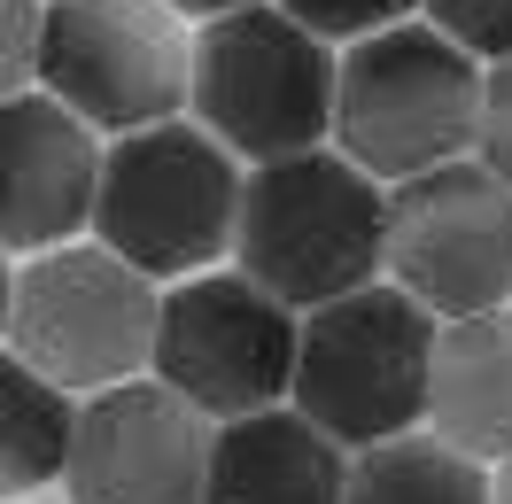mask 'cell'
Instances as JSON below:
<instances>
[{"mask_svg":"<svg viewBox=\"0 0 512 504\" xmlns=\"http://www.w3.org/2000/svg\"><path fill=\"white\" fill-rule=\"evenodd\" d=\"M39 8H47V0H39Z\"/></svg>","mask_w":512,"mask_h":504,"instance_id":"603a6c76","label":"cell"},{"mask_svg":"<svg viewBox=\"0 0 512 504\" xmlns=\"http://www.w3.org/2000/svg\"><path fill=\"white\" fill-rule=\"evenodd\" d=\"M70 458V396L0 349V504L32 497L39 481H63Z\"/></svg>","mask_w":512,"mask_h":504,"instance_id":"9a60e30c","label":"cell"},{"mask_svg":"<svg viewBox=\"0 0 512 504\" xmlns=\"http://www.w3.org/2000/svg\"><path fill=\"white\" fill-rule=\"evenodd\" d=\"M101 140L63 101L16 94L0 101V256L70 249V233L94 218Z\"/></svg>","mask_w":512,"mask_h":504,"instance_id":"8fae6325","label":"cell"},{"mask_svg":"<svg viewBox=\"0 0 512 504\" xmlns=\"http://www.w3.org/2000/svg\"><path fill=\"white\" fill-rule=\"evenodd\" d=\"M8 295H16V272H8V256H0V342H8Z\"/></svg>","mask_w":512,"mask_h":504,"instance_id":"7402d4cb","label":"cell"},{"mask_svg":"<svg viewBox=\"0 0 512 504\" xmlns=\"http://www.w3.org/2000/svg\"><path fill=\"white\" fill-rule=\"evenodd\" d=\"M474 163L512 194V63L481 70V117H474Z\"/></svg>","mask_w":512,"mask_h":504,"instance_id":"ac0fdd59","label":"cell"},{"mask_svg":"<svg viewBox=\"0 0 512 504\" xmlns=\"http://www.w3.org/2000/svg\"><path fill=\"white\" fill-rule=\"evenodd\" d=\"M187 109L194 125L241 163H280L303 148H326L334 132V47L311 39L272 0L210 16L194 32L187 63Z\"/></svg>","mask_w":512,"mask_h":504,"instance_id":"5b68a950","label":"cell"},{"mask_svg":"<svg viewBox=\"0 0 512 504\" xmlns=\"http://www.w3.org/2000/svg\"><path fill=\"white\" fill-rule=\"evenodd\" d=\"M148 373L218 427L272 411L295 373V311H280L241 272H194L171 295H156Z\"/></svg>","mask_w":512,"mask_h":504,"instance_id":"9c48e42d","label":"cell"},{"mask_svg":"<svg viewBox=\"0 0 512 504\" xmlns=\"http://www.w3.org/2000/svg\"><path fill=\"white\" fill-rule=\"evenodd\" d=\"M419 8H427V24H435L458 55L512 63V0H419Z\"/></svg>","mask_w":512,"mask_h":504,"instance_id":"2e32d148","label":"cell"},{"mask_svg":"<svg viewBox=\"0 0 512 504\" xmlns=\"http://www.w3.org/2000/svg\"><path fill=\"white\" fill-rule=\"evenodd\" d=\"M342 504H489V466L435 435H396L350 458Z\"/></svg>","mask_w":512,"mask_h":504,"instance_id":"5bb4252c","label":"cell"},{"mask_svg":"<svg viewBox=\"0 0 512 504\" xmlns=\"http://www.w3.org/2000/svg\"><path fill=\"white\" fill-rule=\"evenodd\" d=\"M427 419H435V442L466 450L474 466L512 458V303L435 326Z\"/></svg>","mask_w":512,"mask_h":504,"instance_id":"4fadbf2b","label":"cell"},{"mask_svg":"<svg viewBox=\"0 0 512 504\" xmlns=\"http://www.w3.org/2000/svg\"><path fill=\"white\" fill-rule=\"evenodd\" d=\"M427 373H435V318L404 287L373 280L295 318L288 411H303L342 458H357L373 442L419 435Z\"/></svg>","mask_w":512,"mask_h":504,"instance_id":"7a4b0ae2","label":"cell"},{"mask_svg":"<svg viewBox=\"0 0 512 504\" xmlns=\"http://www.w3.org/2000/svg\"><path fill=\"white\" fill-rule=\"evenodd\" d=\"M481 63L458 55L435 24H388L350 39L334 63V156L357 163L373 187H404L419 171L474 156Z\"/></svg>","mask_w":512,"mask_h":504,"instance_id":"3957f363","label":"cell"},{"mask_svg":"<svg viewBox=\"0 0 512 504\" xmlns=\"http://www.w3.org/2000/svg\"><path fill=\"white\" fill-rule=\"evenodd\" d=\"M381 272L435 326L505 311L512 303V194L474 156L388 187Z\"/></svg>","mask_w":512,"mask_h":504,"instance_id":"ba28073f","label":"cell"},{"mask_svg":"<svg viewBox=\"0 0 512 504\" xmlns=\"http://www.w3.org/2000/svg\"><path fill=\"white\" fill-rule=\"evenodd\" d=\"M489 504H512V458L497 473H489Z\"/></svg>","mask_w":512,"mask_h":504,"instance_id":"44dd1931","label":"cell"},{"mask_svg":"<svg viewBox=\"0 0 512 504\" xmlns=\"http://www.w3.org/2000/svg\"><path fill=\"white\" fill-rule=\"evenodd\" d=\"M419 0H280V16H295L311 39H373L388 24H412Z\"/></svg>","mask_w":512,"mask_h":504,"instance_id":"e0dca14e","label":"cell"},{"mask_svg":"<svg viewBox=\"0 0 512 504\" xmlns=\"http://www.w3.org/2000/svg\"><path fill=\"white\" fill-rule=\"evenodd\" d=\"M381 225L388 194L357 163H342L334 148H303V156L241 171L233 256H241V280L303 318L381 280Z\"/></svg>","mask_w":512,"mask_h":504,"instance_id":"6da1fadb","label":"cell"},{"mask_svg":"<svg viewBox=\"0 0 512 504\" xmlns=\"http://www.w3.org/2000/svg\"><path fill=\"white\" fill-rule=\"evenodd\" d=\"M241 163L187 117L125 132L101 148L94 179V249L132 264L140 280H194L233 249Z\"/></svg>","mask_w":512,"mask_h":504,"instance_id":"277c9868","label":"cell"},{"mask_svg":"<svg viewBox=\"0 0 512 504\" xmlns=\"http://www.w3.org/2000/svg\"><path fill=\"white\" fill-rule=\"evenodd\" d=\"M194 32L163 0H47L32 86L94 132H148L187 109Z\"/></svg>","mask_w":512,"mask_h":504,"instance_id":"8992f818","label":"cell"},{"mask_svg":"<svg viewBox=\"0 0 512 504\" xmlns=\"http://www.w3.org/2000/svg\"><path fill=\"white\" fill-rule=\"evenodd\" d=\"M342 473H350V458L303 411L272 404L210 427L202 504H342Z\"/></svg>","mask_w":512,"mask_h":504,"instance_id":"7c38bea8","label":"cell"},{"mask_svg":"<svg viewBox=\"0 0 512 504\" xmlns=\"http://www.w3.org/2000/svg\"><path fill=\"white\" fill-rule=\"evenodd\" d=\"M163 8H171L179 24H187V16H202V24H210V16H233V8H256V0H163Z\"/></svg>","mask_w":512,"mask_h":504,"instance_id":"ffe728a7","label":"cell"},{"mask_svg":"<svg viewBox=\"0 0 512 504\" xmlns=\"http://www.w3.org/2000/svg\"><path fill=\"white\" fill-rule=\"evenodd\" d=\"M156 342V280H140L109 249H47L32 272H16L8 295V357H24L47 388L101 396L117 380H140Z\"/></svg>","mask_w":512,"mask_h":504,"instance_id":"52a82bcc","label":"cell"},{"mask_svg":"<svg viewBox=\"0 0 512 504\" xmlns=\"http://www.w3.org/2000/svg\"><path fill=\"white\" fill-rule=\"evenodd\" d=\"M210 419L163 380H117L70 411V504H202Z\"/></svg>","mask_w":512,"mask_h":504,"instance_id":"30bf717a","label":"cell"},{"mask_svg":"<svg viewBox=\"0 0 512 504\" xmlns=\"http://www.w3.org/2000/svg\"><path fill=\"white\" fill-rule=\"evenodd\" d=\"M39 63V0H0V101L32 94Z\"/></svg>","mask_w":512,"mask_h":504,"instance_id":"d6986e66","label":"cell"}]
</instances>
